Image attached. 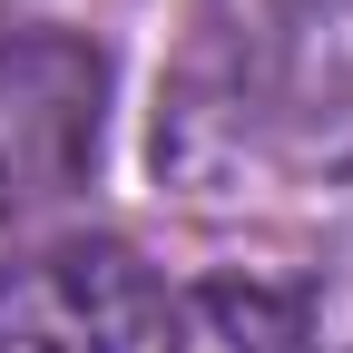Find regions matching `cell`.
Instances as JSON below:
<instances>
[{
    "mask_svg": "<svg viewBox=\"0 0 353 353\" xmlns=\"http://www.w3.org/2000/svg\"><path fill=\"white\" fill-rule=\"evenodd\" d=\"M353 167V0H196L157 88V176L196 206Z\"/></svg>",
    "mask_w": 353,
    "mask_h": 353,
    "instance_id": "1",
    "label": "cell"
},
{
    "mask_svg": "<svg viewBox=\"0 0 353 353\" xmlns=\"http://www.w3.org/2000/svg\"><path fill=\"white\" fill-rule=\"evenodd\" d=\"M108 59L79 30H0V216L59 206L99 157Z\"/></svg>",
    "mask_w": 353,
    "mask_h": 353,
    "instance_id": "2",
    "label": "cell"
},
{
    "mask_svg": "<svg viewBox=\"0 0 353 353\" xmlns=\"http://www.w3.org/2000/svg\"><path fill=\"white\" fill-rule=\"evenodd\" d=\"M157 334V285L118 236L39 245L0 275V353H138Z\"/></svg>",
    "mask_w": 353,
    "mask_h": 353,
    "instance_id": "3",
    "label": "cell"
},
{
    "mask_svg": "<svg viewBox=\"0 0 353 353\" xmlns=\"http://www.w3.org/2000/svg\"><path fill=\"white\" fill-rule=\"evenodd\" d=\"M157 353H324V314L294 285L206 275L157 314Z\"/></svg>",
    "mask_w": 353,
    "mask_h": 353,
    "instance_id": "4",
    "label": "cell"
},
{
    "mask_svg": "<svg viewBox=\"0 0 353 353\" xmlns=\"http://www.w3.org/2000/svg\"><path fill=\"white\" fill-rule=\"evenodd\" d=\"M0 10H10V0H0Z\"/></svg>",
    "mask_w": 353,
    "mask_h": 353,
    "instance_id": "5",
    "label": "cell"
}]
</instances>
